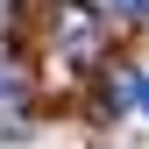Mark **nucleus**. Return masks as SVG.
Segmentation results:
<instances>
[{
	"instance_id": "f257e3e1",
	"label": "nucleus",
	"mask_w": 149,
	"mask_h": 149,
	"mask_svg": "<svg viewBox=\"0 0 149 149\" xmlns=\"http://www.w3.org/2000/svg\"><path fill=\"white\" fill-rule=\"evenodd\" d=\"M14 85H22V78H14V71H7V64H0V92H14Z\"/></svg>"
},
{
	"instance_id": "7ed1b4c3",
	"label": "nucleus",
	"mask_w": 149,
	"mask_h": 149,
	"mask_svg": "<svg viewBox=\"0 0 149 149\" xmlns=\"http://www.w3.org/2000/svg\"><path fill=\"white\" fill-rule=\"evenodd\" d=\"M142 7H149V0H142Z\"/></svg>"
},
{
	"instance_id": "f03ea898",
	"label": "nucleus",
	"mask_w": 149,
	"mask_h": 149,
	"mask_svg": "<svg viewBox=\"0 0 149 149\" xmlns=\"http://www.w3.org/2000/svg\"><path fill=\"white\" fill-rule=\"evenodd\" d=\"M135 100H142V107H149V78H142V85H135Z\"/></svg>"
}]
</instances>
